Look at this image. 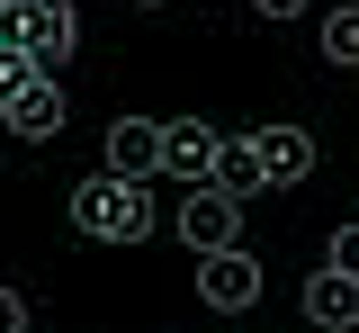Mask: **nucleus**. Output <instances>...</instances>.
I'll return each instance as SVG.
<instances>
[{"label": "nucleus", "mask_w": 359, "mask_h": 333, "mask_svg": "<svg viewBox=\"0 0 359 333\" xmlns=\"http://www.w3.org/2000/svg\"><path fill=\"white\" fill-rule=\"evenodd\" d=\"M72 235L81 243H144L153 235V181L90 171L81 190H72Z\"/></svg>", "instance_id": "nucleus-1"}, {"label": "nucleus", "mask_w": 359, "mask_h": 333, "mask_svg": "<svg viewBox=\"0 0 359 333\" xmlns=\"http://www.w3.org/2000/svg\"><path fill=\"white\" fill-rule=\"evenodd\" d=\"M63 117H72V99L54 91V72L27 63V54L0 37V126L27 136V144H45V136H63Z\"/></svg>", "instance_id": "nucleus-2"}, {"label": "nucleus", "mask_w": 359, "mask_h": 333, "mask_svg": "<svg viewBox=\"0 0 359 333\" xmlns=\"http://www.w3.org/2000/svg\"><path fill=\"white\" fill-rule=\"evenodd\" d=\"M0 37L27 54V63H45V72H54L63 54L81 46V9H72V0H18V9L0 18Z\"/></svg>", "instance_id": "nucleus-3"}, {"label": "nucleus", "mask_w": 359, "mask_h": 333, "mask_svg": "<svg viewBox=\"0 0 359 333\" xmlns=\"http://www.w3.org/2000/svg\"><path fill=\"white\" fill-rule=\"evenodd\" d=\"M198 297H207L216 315H243V306H261V261H252L243 243H224V252H198Z\"/></svg>", "instance_id": "nucleus-4"}, {"label": "nucleus", "mask_w": 359, "mask_h": 333, "mask_svg": "<svg viewBox=\"0 0 359 333\" xmlns=\"http://www.w3.org/2000/svg\"><path fill=\"white\" fill-rule=\"evenodd\" d=\"M233 235H243V198H233V190H216V181H207V190H189V198H180V243L224 252Z\"/></svg>", "instance_id": "nucleus-5"}, {"label": "nucleus", "mask_w": 359, "mask_h": 333, "mask_svg": "<svg viewBox=\"0 0 359 333\" xmlns=\"http://www.w3.org/2000/svg\"><path fill=\"white\" fill-rule=\"evenodd\" d=\"M216 126H207V117H171V126H162V171H180V181H189V190H207V181H216Z\"/></svg>", "instance_id": "nucleus-6"}, {"label": "nucleus", "mask_w": 359, "mask_h": 333, "mask_svg": "<svg viewBox=\"0 0 359 333\" xmlns=\"http://www.w3.org/2000/svg\"><path fill=\"white\" fill-rule=\"evenodd\" d=\"M252 162H261V190H297L314 171V136L306 126H261L252 136Z\"/></svg>", "instance_id": "nucleus-7"}, {"label": "nucleus", "mask_w": 359, "mask_h": 333, "mask_svg": "<svg viewBox=\"0 0 359 333\" xmlns=\"http://www.w3.org/2000/svg\"><path fill=\"white\" fill-rule=\"evenodd\" d=\"M108 171L153 181V171H162V126H153V117H117V126H108Z\"/></svg>", "instance_id": "nucleus-8"}, {"label": "nucleus", "mask_w": 359, "mask_h": 333, "mask_svg": "<svg viewBox=\"0 0 359 333\" xmlns=\"http://www.w3.org/2000/svg\"><path fill=\"white\" fill-rule=\"evenodd\" d=\"M306 315H314L323 333H351V325H359V280H341V270H314V280H306Z\"/></svg>", "instance_id": "nucleus-9"}, {"label": "nucleus", "mask_w": 359, "mask_h": 333, "mask_svg": "<svg viewBox=\"0 0 359 333\" xmlns=\"http://www.w3.org/2000/svg\"><path fill=\"white\" fill-rule=\"evenodd\" d=\"M216 190H261V162H252V136H233V144H216Z\"/></svg>", "instance_id": "nucleus-10"}, {"label": "nucleus", "mask_w": 359, "mask_h": 333, "mask_svg": "<svg viewBox=\"0 0 359 333\" xmlns=\"http://www.w3.org/2000/svg\"><path fill=\"white\" fill-rule=\"evenodd\" d=\"M323 54H332V63H351V72H359V0H351V9H332V18H323Z\"/></svg>", "instance_id": "nucleus-11"}, {"label": "nucleus", "mask_w": 359, "mask_h": 333, "mask_svg": "<svg viewBox=\"0 0 359 333\" xmlns=\"http://www.w3.org/2000/svg\"><path fill=\"white\" fill-rule=\"evenodd\" d=\"M323 270H341V280H359V226H341V235H332V252H323Z\"/></svg>", "instance_id": "nucleus-12"}, {"label": "nucleus", "mask_w": 359, "mask_h": 333, "mask_svg": "<svg viewBox=\"0 0 359 333\" xmlns=\"http://www.w3.org/2000/svg\"><path fill=\"white\" fill-rule=\"evenodd\" d=\"M0 333H27V297L18 288H0Z\"/></svg>", "instance_id": "nucleus-13"}, {"label": "nucleus", "mask_w": 359, "mask_h": 333, "mask_svg": "<svg viewBox=\"0 0 359 333\" xmlns=\"http://www.w3.org/2000/svg\"><path fill=\"white\" fill-rule=\"evenodd\" d=\"M252 9H261V18H297L306 0H252Z\"/></svg>", "instance_id": "nucleus-14"}, {"label": "nucleus", "mask_w": 359, "mask_h": 333, "mask_svg": "<svg viewBox=\"0 0 359 333\" xmlns=\"http://www.w3.org/2000/svg\"><path fill=\"white\" fill-rule=\"evenodd\" d=\"M9 9H18V0H0V18H9Z\"/></svg>", "instance_id": "nucleus-15"}, {"label": "nucleus", "mask_w": 359, "mask_h": 333, "mask_svg": "<svg viewBox=\"0 0 359 333\" xmlns=\"http://www.w3.org/2000/svg\"><path fill=\"white\" fill-rule=\"evenodd\" d=\"M144 9H153V0H144Z\"/></svg>", "instance_id": "nucleus-16"}]
</instances>
